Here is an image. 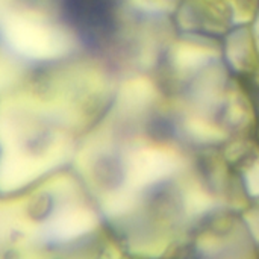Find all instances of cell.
Masks as SVG:
<instances>
[{
  "mask_svg": "<svg viewBox=\"0 0 259 259\" xmlns=\"http://www.w3.org/2000/svg\"><path fill=\"white\" fill-rule=\"evenodd\" d=\"M156 96L155 87L144 77L127 80L118 94V108L124 114H140L149 108Z\"/></svg>",
  "mask_w": 259,
  "mask_h": 259,
  "instance_id": "5b68a950",
  "label": "cell"
},
{
  "mask_svg": "<svg viewBox=\"0 0 259 259\" xmlns=\"http://www.w3.org/2000/svg\"><path fill=\"white\" fill-rule=\"evenodd\" d=\"M96 226V215L87 208H68L59 211L52 223L50 231L59 238H76Z\"/></svg>",
  "mask_w": 259,
  "mask_h": 259,
  "instance_id": "277c9868",
  "label": "cell"
},
{
  "mask_svg": "<svg viewBox=\"0 0 259 259\" xmlns=\"http://www.w3.org/2000/svg\"><path fill=\"white\" fill-rule=\"evenodd\" d=\"M246 181H247L249 191L255 196H259V161L247 171Z\"/></svg>",
  "mask_w": 259,
  "mask_h": 259,
  "instance_id": "30bf717a",
  "label": "cell"
},
{
  "mask_svg": "<svg viewBox=\"0 0 259 259\" xmlns=\"http://www.w3.org/2000/svg\"><path fill=\"white\" fill-rule=\"evenodd\" d=\"M55 165L58 164L47 149L39 155L24 152L23 149L3 150L0 158V190H18Z\"/></svg>",
  "mask_w": 259,
  "mask_h": 259,
  "instance_id": "3957f363",
  "label": "cell"
},
{
  "mask_svg": "<svg viewBox=\"0 0 259 259\" xmlns=\"http://www.w3.org/2000/svg\"><path fill=\"white\" fill-rule=\"evenodd\" d=\"M185 129L191 138L202 141V143H215V141L223 140V137H225V132L222 127L211 123L209 120H206L202 115L200 117L199 115L188 117L185 121Z\"/></svg>",
  "mask_w": 259,
  "mask_h": 259,
  "instance_id": "52a82bcc",
  "label": "cell"
},
{
  "mask_svg": "<svg viewBox=\"0 0 259 259\" xmlns=\"http://www.w3.org/2000/svg\"><path fill=\"white\" fill-rule=\"evenodd\" d=\"M249 36L244 30L234 33L226 46V56L235 68H243L249 58Z\"/></svg>",
  "mask_w": 259,
  "mask_h": 259,
  "instance_id": "ba28073f",
  "label": "cell"
},
{
  "mask_svg": "<svg viewBox=\"0 0 259 259\" xmlns=\"http://www.w3.org/2000/svg\"><path fill=\"white\" fill-rule=\"evenodd\" d=\"M5 41L29 59H55L71 49V38L62 29L29 14L6 12L0 18Z\"/></svg>",
  "mask_w": 259,
  "mask_h": 259,
  "instance_id": "6da1fadb",
  "label": "cell"
},
{
  "mask_svg": "<svg viewBox=\"0 0 259 259\" xmlns=\"http://www.w3.org/2000/svg\"><path fill=\"white\" fill-rule=\"evenodd\" d=\"M215 52L211 47L194 44V42H182L173 52V62L179 71H194L206 65Z\"/></svg>",
  "mask_w": 259,
  "mask_h": 259,
  "instance_id": "8992f818",
  "label": "cell"
},
{
  "mask_svg": "<svg viewBox=\"0 0 259 259\" xmlns=\"http://www.w3.org/2000/svg\"><path fill=\"white\" fill-rule=\"evenodd\" d=\"M134 2L140 8L147 9V11H162L170 6L168 0H134Z\"/></svg>",
  "mask_w": 259,
  "mask_h": 259,
  "instance_id": "8fae6325",
  "label": "cell"
},
{
  "mask_svg": "<svg viewBox=\"0 0 259 259\" xmlns=\"http://www.w3.org/2000/svg\"><path fill=\"white\" fill-rule=\"evenodd\" d=\"M20 77V68L6 56L0 55V91L14 85Z\"/></svg>",
  "mask_w": 259,
  "mask_h": 259,
  "instance_id": "9c48e42d",
  "label": "cell"
},
{
  "mask_svg": "<svg viewBox=\"0 0 259 259\" xmlns=\"http://www.w3.org/2000/svg\"><path fill=\"white\" fill-rule=\"evenodd\" d=\"M256 35H258V41H259V21H258V24H256Z\"/></svg>",
  "mask_w": 259,
  "mask_h": 259,
  "instance_id": "7c38bea8",
  "label": "cell"
},
{
  "mask_svg": "<svg viewBox=\"0 0 259 259\" xmlns=\"http://www.w3.org/2000/svg\"><path fill=\"white\" fill-rule=\"evenodd\" d=\"M179 165L175 152L164 147H140L127 158L126 176L132 190L155 184L170 176Z\"/></svg>",
  "mask_w": 259,
  "mask_h": 259,
  "instance_id": "7a4b0ae2",
  "label": "cell"
}]
</instances>
